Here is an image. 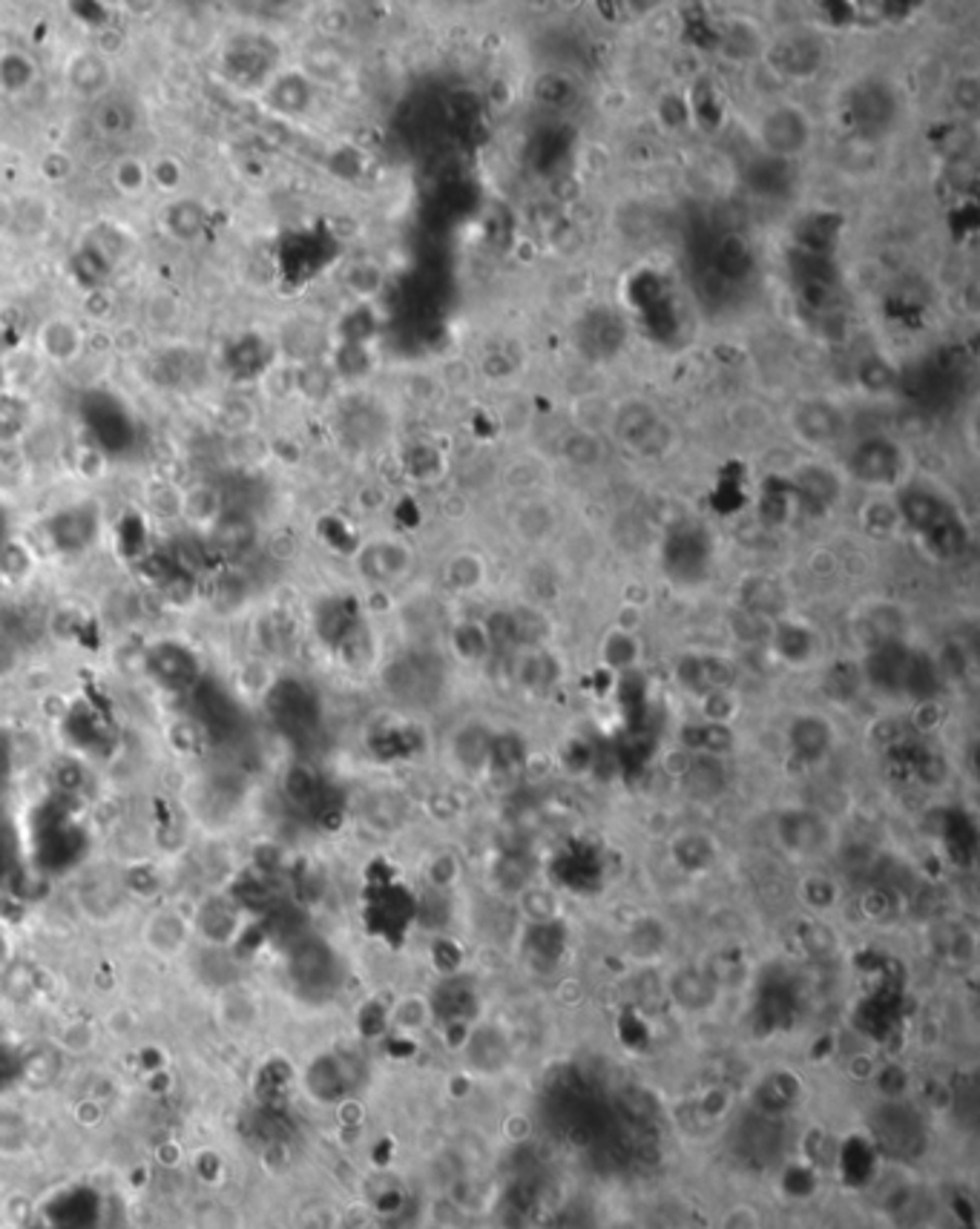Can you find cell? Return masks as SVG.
Instances as JSON below:
<instances>
[{"label": "cell", "mask_w": 980, "mask_h": 1229, "mask_svg": "<svg viewBox=\"0 0 980 1229\" xmlns=\"http://www.w3.org/2000/svg\"><path fill=\"white\" fill-rule=\"evenodd\" d=\"M779 61L776 64H783L788 73H805V69H814L816 61H820V52H816V47L808 38H794V41H785L783 47H779Z\"/></svg>", "instance_id": "cell-7"}, {"label": "cell", "mask_w": 980, "mask_h": 1229, "mask_svg": "<svg viewBox=\"0 0 980 1229\" xmlns=\"http://www.w3.org/2000/svg\"><path fill=\"white\" fill-rule=\"evenodd\" d=\"M854 475L865 483H891L900 471V451L889 440H868L851 457Z\"/></svg>", "instance_id": "cell-2"}, {"label": "cell", "mask_w": 980, "mask_h": 1229, "mask_svg": "<svg viewBox=\"0 0 980 1229\" xmlns=\"http://www.w3.org/2000/svg\"><path fill=\"white\" fill-rule=\"evenodd\" d=\"M802 431L811 440H831L840 431V414L831 405L816 402V405L805 409V414H802Z\"/></svg>", "instance_id": "cell-6"}, {"label": "cell", "mask_w": 980, "mask_h": 1229, "mask_svg": "<svg viewBox=\"0 0 980 1229\" xmlns=\"http://www.w3.org/2000/svg\"><path fill=\"white\" fill-rule=\"evenodd\" d=\"M59 1040L66 1051L83 1055V1051H90L92 1046H95V1029H92L90 1023H69L64 1032H61Z\"/></svg>", "instance_id": "cell-8"}, {"label": "cell", "mask_w": 980, "mask_h": 1229, "mask_svg": "<svg viewBox=\"0 0 980 1229\" xmlns=\"http://www.w3.org/2000/svg\"><path fill=\"white\" fill-rule=\"evenodd\" d=\"M190 940V922L173 908L156 910L144 926V943L158 957H179Z\"/></svg>", "instance_id": "cell-1"}, {"label": "cell", "mask_w": 980, "mask_h": 1229, "mask_svg": "<svg viewBox=\"0 0 980 1229\" xmlns=\"http://www.w3.org/2000/svg\"><path fill=\"white\" fill-rule=\"evenodd\" d=\"M828 729H825L823 722H816V719H799V722H794V729H791V745L797 747L799 753L808 755V759H823L825 747H828Z\"/></svg>", "instance_id": "cell-5"}, {"label": "cell", "mask_w": 980, "mask_h": 1229, "mask_svg": "<svg viewBox=\"0 0 980 1229\" xmlns=\"http://www.w3.org/2000/svg\"><path fill=\"white\" fill-rule=\"evenodd\" d=\"M668 564L682 581H696L708 569V538L693 532L675 534L668 546Z\"/></svg>", "instance_id": "cell-3"}, {"label": "cell", "mask_w": 980, "mask_h": 1229, "mask_svg": "<svg viewBox=\"0 0 980 1229\" xmlns=\"http://www.w3.org/2000/svg\"><path fill=\"white\" fill-rule=\"evenodd\" d=\"M765 141L768 147L774 150V153H779V156H788V153H797L799 147H802V141H805V121H802V115L799 113H791V109H783V113H774L771 118L765 121Z\"/></svg>", "instance_id": "cell-4"}]
</instances>
